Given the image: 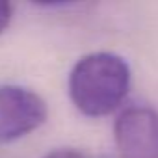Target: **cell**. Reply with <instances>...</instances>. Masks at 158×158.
Wrapping results in <instances>:
<instances>
[{"label": "cell", "instance_id": "1", "mask_svg": "<svg viewBox=\"0 0 158 158\" xmlns=\"http://www.w3.org/2000/svg\"><path fill=\"white\" fill-rule=\"evenodd\" d=\"M130 67L119 54L89 52L69 73V97L86 117H106L117 112L130 89Z\"/></svg>", "mask_w": 158, "mask_h": 158}, {"label": "cell", "instance_id": "2", "mask_svg": "<svg viewBox=\"0 0 158 158\" xmlns=\"http://www.w3.org/2000/svg\"><path fill=\"white\" fill-rule=\"evenodd\" d=\"M48 117L45 99L30 88L0 86V143L17 141L37 130Z\"/></svg>", "mask_w": 158, "mask_h": 158}, {"label": "cell", "instance_id": "3", "mask_svg": "<svg viewBox=\"0 0 158 158\" xmlns=\"http://www.w3.org/2000/svg\"><path fill=\"white\" fill-rule=\"evenodd\" d=\"M114 139L121 158H158V112L149 106H128L114 123Z\"/></svg>", "mask_w": 158, "mask_h": 158}, {"label": "cell", "instance_id": "4", "mask_svg": "<svg viewBox=\"0 0 158 158\" xmlns=\"http://www.w3.org/2000/svg\"><path fill=\"white\" fill-rule=\"evenodd\" d=\"M13 19V4L0 0V34H4Z\"/></svg>", "mask_w": 158, "mask_h": 158}, {"label": "cell", "instance_id": "5", "mask_svg": "<svg viewBox=\"0 0 158 158\" xmlns=\"http://www.w3.org/2000/svg\"><path fill=\"white\" fill-rule=\"evenodd\" d=\"M43 158H88L84 152L76 151V149H54L50 152H47Z\"/></svg>", "mask_w": 158, "mask_h": 158}]
</instances>
